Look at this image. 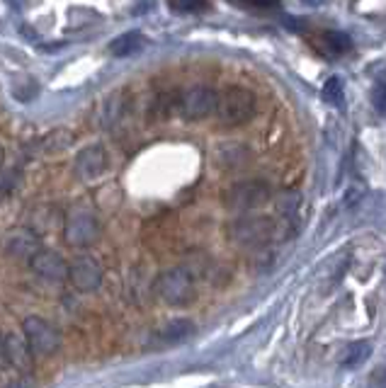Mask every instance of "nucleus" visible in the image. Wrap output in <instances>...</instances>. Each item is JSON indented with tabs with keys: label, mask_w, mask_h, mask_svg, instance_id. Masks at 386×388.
<instances>
[{
	"label": "nucleus",
	"mask_w": 386,
	"mask_h": 388,
	"mask_svg": "<svg viewBox=\"0 0 386 388\" xmlns=\"http://www.w3.org/2000/svg\"><path fill=\"white\" fill-rule=\"evenodd\" d=\"M153 292L163 303L180 308V306L192 303V299L197 294V284L187 267H170V270H165L156 277Z\"/></svg>",
	"instance_id": "obj_1"
},
{
	"label": "nucleus",
	"mask_w": 386,
	"mask_h": 388,
	"mask_svg": "<svg viewBox=\"0 0 386 388\" xmlns=\"http://www.w3.org/2000/svg\"><path fill=\"white\" fill-rule=\"evenodd\" d=\"M275 236H277V223L270 216H239L226 226V238L248 248H260Z\"/></svg>",
	"instance_id": "obj_2"
},
{
	"label": "nucleus",
	"mask_w": 386,
	"mask_h": 388,
	"mask_svg": "<svg viewBox=\"0 0 386 388\" xmlns=\"http://www.w3.org/2000/svg\"><path fill=\"white\" fill-rule=\"evenodd\" d=\"M258 109V100L251 90L246 87H229L217 105V117L224 127H241V124L251 122L253 114Z\"/></svg>",
	"instance_id": "obj_3"
},
{
	"label": "nucleus",
	"mask_w": 386,
	"mask_h": 388,
	"mask_svg": "<svg viewBox=\"0 0 386 388\" xmlns=\"http://www.w3.org/2000/svg\"><path fill=\"white\" fill-rule=\"evenodd\" d=\"M222 199L226 209L231 211H253L260 209L272 199V189L263 180H241V182H234L231 187H226Z\"/></svg>",
	"instance_id": "obj_4"
},
{
	"label": "nucleus",
	"mask_w": 386,
	"mask_h": 388,
	"mask_svg": "<svg viewBox=\"0 0 386 388\" xmlns=\"http://www.w3.org/2000/svg\"><path fill=\"white\" fill-rule=\"evenodd\" d=\"M64 238L71 248H90L100 238V221L88 206H73L64 218Z\"/></svg>",
	"instance_id": "obj_5"
},
{
	"label": "nucleus",
	"mask_w": 386,
	"mask_h": 388,
	"mask_svg": "<svg viewBox=\"0 0 386 388\" xmlns=\"http://www.w3.org/2000/svg\"><path fill=\"white\" fill-rule=\"evenodd\" d=\"M22 335L27 337L35 357L37 354H40V357H49V354H54L59 347H61V335H59V330L49 323V320L40 318V315L25 318V323H22Z\"/></svg>",
	"instance_id": "obj_6"
},
{
	"label": "nucleus",
	"mask_w": 386,
	"mask_h": 388,
	"mask_svg": "<svg viewBox=\"0 0 386 388\" xmlns=\"http://www.w3.org/2000/svg\"><path fill=\"white\" fill-rule=\"evenodd\" d=\"M102 280H104V272H102V265L97 262L95 258L90 255H80L71 262L68 267V284L80 294H92L102 287Z\"/></svg>",
	"instance_id": "obj_7"
},
{
	"label": "nucleus",
	"mask_w": 386,
	"mask_h": 388,
	"mask_svg": "<svg viewBox=\"0 0 386 388\" xmlns=\"http://www.w3.org/2000/svg\"><path fill=\"white\" fill-rule=\"evenodd\" d=\"M217 105H219L217 90H212L207 85H192L180 97V114L195 122V119H204L212 112H217Z\"/></svg>",
	"instance_id": "obj_8"
},
{
	"label": "nucleus",
	"mask_w": 386,
	"mask_h": 388,
	"mask_svg": "<svg viewBox=\"0 0 386 388\" xmlns=\"http://www.w3.org/2000/svg\"><path fill=\"white\" fill-rule=\"evenodd\" d=\"M30 267L35 270L37 277H42L49 284H61L68 282V262L64 260V255H59L56 250H47L42 248L40 253L32 258Z\"/></svg>",
	"instance_id": "obj_9"
},
{
	"label": "nucleus",
	"mask_w": 386,
	"mask_h": 388,
	"mask_svg": "<svg viewBox=\"0 0 386 388\" xmlns=\"http://www.w3.org/2000/svg\"><path fill=\"white\" fill-rule=\"evenodd\" d=\"M3 248L13 260L32 262V258L42 250V243H40V236H37L35 228H15V231L8 233Z\"/></svg>",
	"instance_id": "obj_10"
},
{
	"label": "nucleus",
	"mask_w": 386,
	"mask_h": 388,
	"mask_svg": "<svg viewBox=\"0 0 386 388\" xmlns=\"http://www.w3.org/2000/svg\"><path fill=\"white\" fill-rule=\"evenodd\" d=\"M107 168V156H104L102 146H88L76 156V175L85 182L100 177Z\"/></svg>",
	"instance_id": "obj_11"
},
{
	"label": "nucleus",
	"mask_w": 386,
	"mask_h": 388,
	"mask_svg": "<svg viewBox=\"0 0 386 388\" xmlns=\"http://www.w3.org/2000/svg\"><path fill=\"white\" fill-rule=\"evenodd\" d=\"M311 46L316 49L318 54H323L325 58H338L347 54L352 49V42L347 39V35L343 32H316L311 39Z\"/></svg>",
	"instance_id": "obj_12"
},
{
	"label": "nucleus",
	"mask_w": 386,
	"mask_h": 388,
	"mask_svg": "<svg viewBox=\"0 0 386 388\" xmlns=\"http://www.w3.org/2000/svg\"><path fill=\"white\" fill-rule=\"evenodd\" d=\"M5 354H8V364H13L18 371H30L32 369L35 352H32L27 337H18L15 332L5 335Z\"/></svg>",
	"instance_id": "obj_13"
},
{
	"label": "nucleus",
	"mask_w": 386,
	"mask_h": 388,
	"mask_svg": "<svg viewBox=\"0 0 386 388\" xmlns=\"http://www.w3.org/2000/svg\"><path fill=\"white\" fill-rule=\"evenodd\" d=\"M192 335H195V323L187 318H178V320H168V323L153 335V340H156L158 345H180V342H185L187 337Z\"/></svg>",
	"instance_id": "obj_14"
},
{
	"label": "nucleus",
	"mask_w": 386,
	"mask_h": 388,
	"mask_svg": "<svg viewBox=\"0 0 386 388\" xmlns=\"http://www.w3.org/2000/svg\"><path fill=\"white\" fill-rule=\"evenodd\" d=\"M146 39L139 35V32H126V35H119L117 39H112L109 44V54L117 58H124V56H131V54L141 51Z\"/></svg>",
	"instance_id": "obj_15"
},
{
	"label": "nucleus",
	"mask_w": 386,
	"mask_h": 388,
	"mask_svg": "<svg viewBox=\"0 0 386 388\" xmlns=\"http://www.w3.org/2000/svg\"><path fill=\"white\" fill-rule=\"evenodd\" d=\"M369 357H372V345H369L367 340H360V342H352V345L345 349L343 357H340V364H343L345 369H355V367H362Z\"/></svg>",
	"instance_id": "obj_16"
},
{
	"label": "nucleus",
	"mask_w": 386,
	"mask_h": 388,
	"mask_svg": "<svg viewBox=\"0 0 386 388\" xmlns=\"http://www.w3.org/2000/svg\"><path fill=\"white\" fill-rule=\"evenodd\" d=\"M321 95H323V100L328 102V105H333V107H343L345 105V90H343V80L340 78H328L323 83V90H321Z\"/></svg>",
	"instance_id": "obj_17"
},
{
	"label": "nucleus",
	"mask_w": 386,
	"mask_h": 388,
	"mask_svg": "<svg viewBox=\"0 0 386 388\" xmlns=\"http://www.w3.org/2000/svg\"><path fill=\"white\" fill-rule=\"evenodd\" d=\"M275 204H277V209L282 211L284 216H294L301 204V194L294 192V189H284V192L275 196Z\"/></svg>",
	"instance_id": "obj_18"
},
{
	"label": "nucleus",
	"mask_w": 386,
	"mask_h": 388,
	"mask_svg": "<svg viewBox=\"0 0 386 388\" xmlns=\"http://www.w3.org/2000/svg\"><path fill=\"white\" fill-rule=\"evenodd\" d=\"M170 10L175 13H185V15H192V13H207L209 10V0H168Z\"/></svg>",
	"instance_id": "obj_19"
},
{
	"label": "nucleus",
	"mask_w": 386,
	"mask_h": 388,
	"mask_svg": "<svg viewBox=\"0 0 386 388\" xmlns=\"http://www.w3.org/2000/svg\"><path fill=\"white\" fill-rule=\"evenodd\" d=\"M119 114H122V100L119 97H112V100H107V105H104V124H114L119 119Z\"/></svg>",
	"instance_id": "obj_20"
},
{
	"label": "nucleus",
	"mask_w": 386,
	"mask_h": 388,
	"mask_svg": "<svg viewBox=\"0 0 386 388\" xmlns=\"http://www.w3.org/2000/svg\"><path fill=\"white\" fill-rule=\"evenodd\" d=\"M372 102H374V107H377V112L386 114V80H379V83L374 85Z\"/></svg>",
	"instance_id": "obj_21"
},
{
	"label": "nucleus",
	"mask_w": 386,
	"mask_h": 388,
	"mask_svg": "<svg viewBox=\"0 0 386 388\" xmlns=\"http://www.w3.org/2000/svg\"><path fill=\"white\" fill-rule=\"evenodd\" d=\"M18 182H20V175L15 170L8 173V175H3V177H0V199H3L5 194L13 192V189L18 187Z\"/></svg>",
	"instance_id": "obj_22"
},
{
	"label": "nucleus",
	"mask_w": 386,
	"mask_h": 388,
	"mask_svg": "<svg viewBox=\"0 0 386 388\" xmlns=\"http://www.w3.org/2000/svg\"><path fill=\"white\" fill-rule=\"evenodd\" d=\"M282 0H241V5L246 8H255V10H272V8H279Z\"/></svg>",
	"instance_id": "obj_23"
},
{
	"label": "nucleus",
	"mask_w": 386,
	"mask_h": 388,
	"mask_svg": "<svg viewBox=\"0 0 386 388\" xmlns=\"http://www.w3.org/2000/svg\"><path fill=\"white\" fill-rule=\"evenodd\" d=\"M372 388H386V367L377 369L372 374Z\"/></svg>",
	"instance_id": "obj_24"
},
{
	"label": "nucleus",
	"mask_w": 386,
	"mask_h": 388,
	"mask_svg": "<svg viewBox=\"0 0 386 388\" xmlns=\"http://www.w3.org/2000/svg\"><path fill=\"white\" fill-rule=\"evenodd\" d=\"M8 388H35V386H32V379H15L10 381Z\"/></svg>",
	"instance_id": "obj_25"
},
{
	"label": "nucleus",
	"mask_w": 386,
	"mask_h": 388,
	"mask_svg": "<svg viewBox=\"0 0 386 388\" xmlns=\"http://www.w3.org/2000/svg\"><path fill=\"white\" fill-rule=\"evenodd\" d=\"M0 364H8V354H5V332H0Z\"/></svg>",
	"instance_id": "obj_26"
},
{
	"label": "nucleus",
	"mask_w": 386,
	"mask_h": 388,
	"mask_svg": "<svg viewBox=\"0 0 386 388\" xmlns=\"http://www.w3.org/2000/svg\"><path fill=\"white\" fill-rule=\"evenodd\" d=\"M301 3H306V5H313V8H316V5H321L323 0H301Z\"/></svg>",
	"instance_id": "obj_27"
},
{
	"label": "nucleus",
	"mask_w": 386,
	"mask_h": 388,
	"mask_svg": "<svg viewBox=\"0 0 386 388\" xmlns=\"http://www.w3.org/2000/svg\"><path fill=\"white\" fill-rule=\"evenodd\" d=\"M3 163H5V151H3V146H0V168H3Z\"/></svg>",
	"instance_id": "obj_28"
},
{
	"label": "nucleus",
	"mask_w": 386,
	"mask_h": 388,
	"mask_svg": "<svg viewBox=\"0 0 386 388\" xmlns=\"http://www.w3.org/2000/svg\"><path fill=\"white\" fill-rule=\"evenodd\" d=\"M231 3H241V0H231Z\"/></svg>",
	"instance_id": "obj_29"
}]
</instances>
